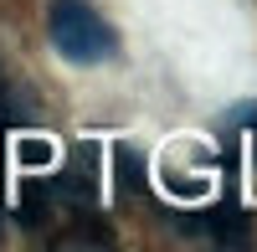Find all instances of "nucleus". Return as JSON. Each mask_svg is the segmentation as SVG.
<instances>
[{
    "instance_id": "nucleus-2",
    "label": "nucleus",
    "mask_w": 257,
    "mask_h": 252,
    "mask_svg": "<svg viewBox=\"0 0 257 252\" xmlns=\"http://www.w3.org/2000/svg\"><path fill=\"white\" fill-rule=\"evenodd\" d=\"M62 191H67L72 201H93L98 196V170H93V150L88 155H77L67 165V175H62Z\"/></svg>"
},
{
    "instance_id": "nucleus-3",
    "label": "nucleus",
    "mask_w": 257,
    "mask_h": 252,
    "mask_svg": "<svg viewBox=\"0 0 257 252\" xmlns=\"http://www.w3.org/2000/svg\"><path fill=\"white\" fill-rule=\"evenodd\" d=\"M118 185L123 191H144V160L134 150H118Z\"/></svg>"
},
{
    "instance_id": "nucleus-1",
    "label": "nucleus",
    "mask_w": 257,
    "mask_h": 252,
    "mask_svg": "<svg viewBox=\"0 0 257 252\" xmlns=\"http://www.w3.org/2000/svg\"><path fill=\"white\" fill-rule=\"evenodd\" d=\"M47 31H52V47L67 62H77V67H98V62H108L118 52L113 26L88 6V0H52Z\"/></svg>"
}]
</instances>
